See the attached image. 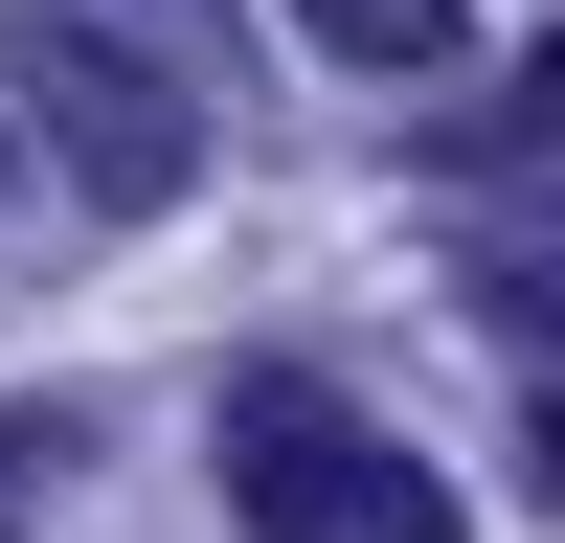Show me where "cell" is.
I'll use <instances>...</instances> for the list:
<instances>
[{"instance_id": "cell-4", "label": "cell", "mask_w": 565, "mask_h": 543, "mask_svg": "<svg viewBox=\"0 0 565 543\" xmlns=\"http://www.w3.org/2000/svg\"><path fill=\"white\" fill-rule=\"evenodd\" d=\"M452 159H476V181H498V159H565V45H543L521 91H476V114H452Z\"/></svg>"}, {"instance_id": "cell-2", "label": "cell", "mask_w": 565, "mask_h": 543, "mask_svg": "<svg viewBox=\"0 0 565 543\" xmlns=\"http://www.w3.org/2000/svg\"><path fill=\"white\" fill-rule=\"evenodd\" d=\"M23 114H45V159H68V204H114V226H159L181 181H204L181 68H114L90 23H45V45H23Z\"/></svg>"}, {"instance_id": "cell-3", "label": "cell", "mask_w": 565, "mask_h": 543, "mask_svg": "<svg viewBox=\"0 0 565 543\" xmlns=\"http://www.w3.org/2000/svg\"><path fill=\"white\" fill-rule=\"evenodd\" d=\"M317 68H452V0H295Z\"/></svg>"}, {"instance_id": "cell-1", "label": "cell", "mask_w": 565, "mask_h": 543, "mask_svg": "<svg viewBox=\"0 0 565 543\" xmlns=\"http://www.w3.org/2000/svg\"><path fill=\"white\" fill-rule=\"evenodd\" d=\"M226 498H249V543H476V498L407 430H362L340 385H249L226 407Z\"/></svg>"}, {"instance_id": "cell-6", "label": "cell", "mask_w": 565, "mask_h": 543, "mask_svg": "<svg viewBox=\"0 0 565 543\" xmlns=\"http://www.w3.org/2000/svg\"><path fill=\"white\" fill-rule=\"evenodd\" d=\"M68 476V430H45V407H0V543H23V498Z\"/></svg>"}, {"instance_id": "cell-5", "label": "cell", "mask_w": 565, "mask_h": 543, "mask_svg": "<svg viewBox=\"0 0 565 543\" xmlns=\"http://www.w3.org/2000/svg\"><path fill=\"white\" fill-rule=\"evenodd\" d=\"M498 340H543V362H565V249H498Z\"/></svg>"}, {"instance_id": "cell-7", "label": "cell", "mask_w": 565, "mask_h": 543, "mask_svg": "<svg viewBox=\"0 0 565 543\" xmlns=\"http://www.w3.org/2000/svg\"><path fill=\"white\" fill-rule=\"evenodd\" d=\"M521 476H543V521H565V385H543V407H521Z\"/></svg>"}]
</instances>
